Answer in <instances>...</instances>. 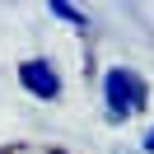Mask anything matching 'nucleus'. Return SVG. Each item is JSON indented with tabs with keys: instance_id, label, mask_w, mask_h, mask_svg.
Instances as JSON below:
<instances>
[{
	"instance_id": "nucleus-3",
	"label": "nucleus",
	"mask_w": 154,
	"mask_h": 154,
	"mask_svg": "<svg viewBox=\"0 0 154 154\" xmlns=\"http://www.w3.org/2000/svg\"><path fill=\"white\" fill-rule=\"evenodd\" d=\"M47 14H51V19H61V23H70L75 33H89V14L79 10V5H70V0H51Z\"/></svg>"
},
{
	"instance_id": "nucleus-1",
	"label": "nucleus",
	"mask_w": 154,
	"mask_h": 154,
	"mask_svg": "<svg viewBox=\"0 0 154 154\" xmlns=\"http://www.w3.org/2000/svg\"><path fill=\"white\" fill-rule=\"evenodd\" d=\"M98 89H103V107H107V122L112 126L149 112V84H145V75L131 70V66H107L103 79H98Z\"/></svg>"
},
{
	"instance_id": "nucleus-2",
	"label": "nucleus",
	"mask_w": 154,
	"mask_h": 154,
	"mask_svg": "<svg viewBox=\"0 0 154 154\" xmlns=\"http://www.w3.org/2000/svg\"><path fill=\"white\" fill-rule=\"evenodd\" d=\"M19 89H23L28 98H38V103H56V98L66 94V79H61L56 61L28 56V61H19Z\"/></svg>"
},
{
	"instance_id": "nucleus-5",
	"label": "nucleus",
	"mask_w": 154,
	"mask_h": 154,
	"mask_svg": "<svg viewBox=\"0 0 154 154\" xmlns=\"http://www.w3.org/2000/svg\"><path fill=\"white\" fill-rule=\"evenodd\" d=\"M135 149H140V154H154V126H145V135H140Z\"/></svg>"
},
{
	"instance_id": "nucleus-6",
	"label": "nucleus",
	"mask_w": 154,
	"mask_h": 154,
	"mask_svg": "<svg viewBox=\"0 0 154 154\" xmlns=\"http://www.w3.org/2000/svg\"><path fill=\"white\" fill-rule=\"evenodd\" d=\"M112 154H140V149H112Z\"/></svg>"
},
{
	"instance_id": "nucleus-4",
	"label": "nucleus",
	"mask_w": 154,
	"mask_h": 154,
	"mask_svg": "<svg viewBox=\"0 0 154 154\" xmlns=\"http://www.w3.org/2000/svg\"><path fill=\"white\" fill-rule=\"evenodd\" d=\"M0 154H66V149H47V145H10Z\"/></svg>"
}]
</instances>
